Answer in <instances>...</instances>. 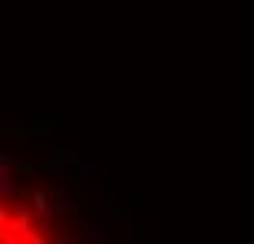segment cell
I'll return each mask as SVG.
<instances>
[{
	"instance_id": "6da1fadb",
	"label": "cell",
	"mask_w": 254,
	"mask_h": 244,
	"mask_svg": "<svg viewBox=\"0 0 254 244\" xmlns=\"http://www.w3.org/2000/svg\"><path fill=\"white\" fill-rule=\"evenodd\" d=\"M50 225L37 211H30L23 201L0 191V244H30L50 241Z\"/></svg>"
}]
</instances>
